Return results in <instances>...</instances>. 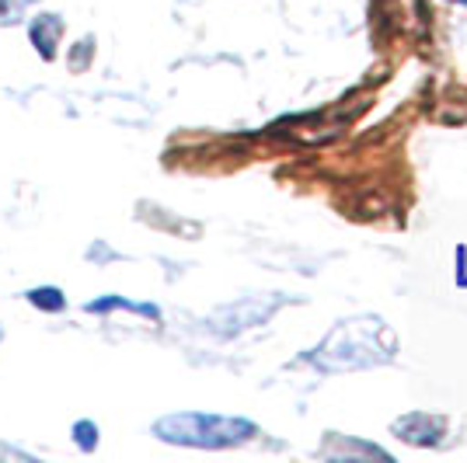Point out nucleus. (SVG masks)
I'll return each mask as SVG.
<instances>
[{
  "mask_svg": "<svg viewBox=\"0 0 467 463\" xmlns=\"http://www.w3.org/2000/svg\"><path fill=\"white\" fill-rule=\"evenodd\" d=\"M443 428H447V425H443V418H436V415H405L401 422H394V432L415 446L440 443Z\"/></svg>",
  "mask_w": 467,
  "mask_h": 463,
  "instance_id": "f03ea898",
  "label": "nucleus"
},
{
  "mask_svg": "<svg viewBox=\"0 0 467 463\" xmlns=\"http://www.w3.org/2000/svg\"><path fill=\"white\" fill-rule=\"evenodd\" d=\"M32 304H39V307H63V300H59V290H39V293H32Z\"/></svg>",
  "mask_w": 467,
  "mask_h": 463,
  "instance_id": "20e7f679",
  "label": "nucleus"
},
{
  "mask_svg": "<svg viewBox=\"0 0 467 463\" xmlns=\"http://www.w3.org/2000/svg\"><path fill=\"white\" fill-rule=\"evenodd\" d=\"M252 422L244 418H223V415H195V411H182V415H168L154 425V436L164 443L178 446H199V449H223V446H241L254 439Z\"/></svg>",
  "mask_w": 467,
  "mask_h": 463,
  "instance_id": "f257e3e1",
  "label": "nucleus"
},
{
  "mask_svg": "<svg viewBox=\"0 0 467 463\" xmlns=\"http://www.w3.org/2000/svg\"><path fill=\"white\" fill-rule=\"evenodd\" d=\"M461 4H467V0H461Z\"/></svg>",
  "mask_w": 467,
  "mask_h": 463,
  "instance_id": "39448f33",
  "label": "nucleus"
},
{
  "mask_svg": "<svg viewBox=\"0 0 467 463\" xmlns=\"http://www.w3.org/2000/svg\"><path fill=\"white\" fill-rule=\"evenodd\" d=\"M59 28H63V25H59L53 15H42V18L32 21V39H36L42 57H53V46H57V39H59Z\"/></svg>",
  "mask_w": 467,
  "mask_h": 463,
  "instance_id": "7ed1b4c3",
  "label": "nucleus"
}]
</instances>
